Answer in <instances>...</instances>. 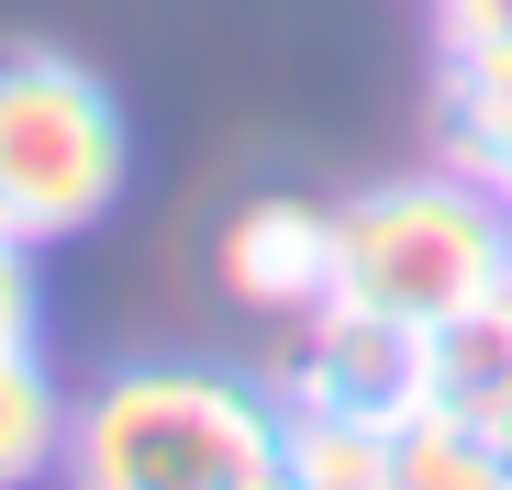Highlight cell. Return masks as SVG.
Here are the masks:
<instances>
[{
  "instance_id": "cell-2",
  "label": "cell",
  "mask_w": 512,
  "mask_h": 490,
  "mask_svg": "<svg viewBox=\"0 0 512 490\" xmlns=\"http://www.w3.org/2000/svg\"><path fill=\"white\" fill-rule=\"evenodd\" d=\"M512 268V201H490L457 168H423L390 190L346 201V245H334V301H368L401 323H457L490 279Z\"/></svg>"
},
{
  "instance_id": "cell-8",
  "label": "cell",
  "mask_w": 512,
  "mask_h": 490,
  "mask_svg": "<svg viewBox=\"0 0 512 490\" xmlns=\"http://www.w3.org/2000/svg\"><path fill=\"white\" fill-rule=\"evenodd\" d=\"M67 457V401L34 346H0V490H23Z\"/></svg>"
},
{
  "instance_id": "cell-11",
  "label": "cell",
  "mask_w": 512,
  "mask_h": 490,
  "mask_svg": "<svg viewBox=\"0 0 512 490\" xmlns=\"http://www.w3.org/2000/svg\"><path fill=\"white\" fill-rule=\"evenodd\" d=\"M34 245L23 234H0V346H34Z\"/></svg>"
},
{
  "instance_id": "cell-9",
  "label": "cell",
  "mask_w": 512,
  "mask_h": 490,
  "mask_svg": "<svg viewBox=\"0 0 512 490\" xmlns=\"http://www.w3.org/2000/svg\"><path fill=\"white\" fill-rule=\"evenodd\" d=\"M390 490H512V468L457 424V413H423L390 435Z\"/></svg>"
},
{
  "instance_id": "cell-3",
  "label": "cell",
  "mask_w": 512,
  "mask_h": 490,
  "mask_svg": "<svg viewBox=\"0 0 512 490\" xmlns=\"http://www.w3.org/2000/svg\"><path fill=\"white\" fill-rule=\"evenodd\" d=\"M123 168H134V134L90 67H67L45 45L0 56V234L23 245L90 234L123 201Z\"/></svg>"
},
{
  "instance_id": "cell-4",
  "label": "cell",
  "mask_w": 512,
  "mask_h": 490,
  "mask_svg": "<svg viewBox=\"0 0 512 490\" xmlns=\"http://www.w3.org/2000/svg\"><path fill=\"white\" fill-rule=\"evenodd\" d=\"M290 401H312V413H357L379 435L446 413L435 390V335L401 312H368V301H312V346L290 357Z\"/></svg>"
},
{
  "instance_id": "cell-7",
  "label": "cell",
  "mask_w": 512,
  "mask_h": 490,
  "mask_svg": "<svg viewBox=\"0 0 512 490\" xmlns=\"http://www.w3.org/2000/svg\"><path fill=\"white\" fill-rule=\"evenodd\" d=\"M279 468H290V490H390V435L357 424V413L290 401L279 413Z\"/></svg>"
},
{
  "instance_id": "cell-6",
  "label": "cell",
  "mask_w": 512,
  "mask_h": 490,
  "mask_svg": "<svg viewBox=\"0 0 512 490\" xmlns=\"http://www.w3.org/2000/svg\"><path fill=\"white\" fill-rule=\"evenodd\" d=\"M435 134H446V168H457V179H479L490 201H512V45H490V56H446Z\"/></svg>"
},
{
  "instance_id": "cell-10",
  "label": "cell",
  "mask_w": 512,
  "mask_h": 490,
  "mask_svg": "<svg viewBox=\"0 0 512 490\" xmlns=\"http://www.w3.org/2000/svg\"><path fill=\"white\" fill-rule=\"evenodd\" d=\"M490 379H512V268H501L457 323H435V390L468 401V390H490Z\"/></svg>"
},
{
  "instance_id": "cell-12",
  "label": "cell",
  "mask_w": 512,
  "mask_h": 490,
  "mask_svg": "<svg viewBox=\"0 0 512 490\" xmlns=\"http://www.w3.org/2000/svg\"><path fill=\"white\" fill-rule=\"evenodd\" d=\"M512 45V0H446V56H490Z\"/></svg>"
},
{
  "instance_id": "cell-5",
  "label": "cell",
  "mask_w": 512,
  "mask_h": 490,
  "mask_svg": "<svg viewBox=\"0 0 512 490\" xmlns=\"http://www.w3.org/2000/svg\"><path fill=\"white\" fill-rule=\"evenodd\" d=\"M334 245H346V212L268 190L223 223V290L256 312H312V301H334Z\"/></svg>"
},
{
  "instance_id": "cell-13",
  "label": "cell",
  "mask_w": 512,
  "mask_h": 490,
  "mask_svg": "<svg viewBox=\"0 0 512 490\" xmlns=\"http://www.w3.org/2000/svg\"><path fill=\"white\" fill-rule=\"evenodd\" d=\"M446 413H457V424H468V435H479V446H490V457L512 468V379H490V390H468V401H446Z\"/></svg>"
},
{
  "instance_id": "cell-1",
  "label": "cell",
  "mask_w": 512,
  "mask_h": 490,
  "mask_svg": "<svg viewBox=\"0 0 512 490\" xmlns=\"http://www.w3.org/2000/svg\"><path fill=\"white\" fill-rule=\"evenodd\" d=\"M67 490H290L279 401L212 368H123L67 413Z\"/></svg>"
}]
</instances>
